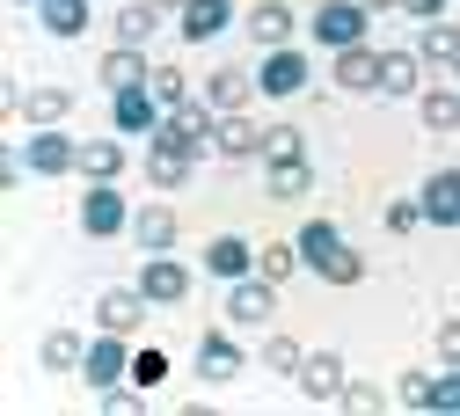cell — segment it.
<instances>
[{
	"instance_id": "obj_29",
	"label": "cell",
	"mask_w": 460,
	"mask_h": 416,
	"mask_svg": "<svg viewBox=\"0 0 460 416\" xmlns=\"http://www.w3.org/2000/svg\"><path fill=\"white\" fill-rule=\"evenodd\" d=\"M293 270H307V256H300V242H263L256 249V278H270V285H285Z\"/></svg>"
},
{
	"instance_id": "obj_13",
	"label": "cell",
	"mask_w": 460,
	"mask_h": 416,
	"mask_svg": "<svg viewBox=\"0 0 460 416\" xmlns=\"http://www.w3.org/2000/svg\"><path fill=\"white\" fill-rule=\"evenodd\" d=\"M212 154H219V161H256V154H263V125H256L249 110H226L219 132H212Z\"/></svg>"
},
{
	"instance_id": "obj_27",
	"label": "cell",
	"mask_w": 460,
	"mask_h": 416,
	"mask_svg": "<svg viewBox=\"0 0 460 416\" xmlns=\"http://www.w3.org/2000/svg\"><path fill=\"white\" fill-rule=\"evenodd\" d=\"M81 175L88 183H118L125 175V146L118 139H81Z\"/></svg>"
},
{
	"instance_id": "obj_43",
	"label": "cell",
	"mask_w": 460,
	"mask_h": 416,
	"mask_svg": "<svg viewBox=\"0 0 460 416\" xmlns=\"http://www.w3.org/2000/svg\"><path fill=\"white\" fill-rule=\"evenodd\" d=\"M402 15H417V22H438V15H446V0H402Z\"/></svg>"
},
{
	"instance_id": "obj_31",
	"label": "cell",
	"mask_w": 460,
	"mask_h": 416,
	"mask_svg": "<svg viewBox=\"0 0 460 416\" xmlns=\"http://www.w3.org/2000/svg\"><path fill=\"white\" fill-rule=\"evenodd\" d=\"M37 22L51 37H81L88 30V0H37Z\"/></svg>"
},
{
	"instance_id": "obj_20",
	"label": "cell",
	"mask_w": 460,
	"mask_h": 416,
	"mask_svg": "<svg viewBox=\"0 0 460 416\" xmlns=\"http://www.w3.org/2000/svg\"><path fill=\"white\" fill-rule=\"evenodd\" d=\"M146 81H154L146 51H132V44H110L102 51V88H146Z\"/></svg>"
},
{
	"instance_id": "obj_36",
	"label": "cell",
	"mask_w": 460,
	"mask_h": 416,
	"mask_svg": "<svg viewBox=\"0 0 460 416\" xmlns=\"http://www.w3.org/2000/svg\"><path fill=\"white\" fill-rule=\"evenodd\" d=\"M300 154H307V139L293 125H263V161H300Z\"/></svg>"
},
{
	"instance_id": "obj_41",
	"label": "cell",
	"mask_w": 460,
	"mask_h": 416,
	"mask_svg": "<svg viewBox=\"0 0 460 416\" xmlns=\"http://www.w3.org/2000/svg\"><path fill=\"white\" fill-rule=\"evenodd\" d=\"M394 402L402 409H431V373H402L394 380Z\"/></svg>"
},
{
	"instance_id": "obj_12",
	"label": "cell",
	"mask_w": 460,
	"mask_h": 416,
	"mask_svg": "<svg viewBox=\"0 0 460 416\" xmlns=\"http://www.w3.org/2000/svg\"><path fill=\"white\" fill-rule=\"evenodd\" d=\"M190 168H198L190 146H176V139H146V183H154V190H183Z\"/></svg>"
},
{
	"instance_id": "obj_4",
	"label": "cell",
	"mask_w": 460,
	"mask_h": 416,
	"mask_svg": "<svg viewBox=\"0 0 460 416\" xmlns=\"http://www.w3.org/2000/svg\"><path fill=\"white\" fill-rule=\"evenodd\" d=\"M81 234H88V242L132 234V205H125V190H118V183H88V198H81Z\"/></svg>"
},
{
	"instance_id": "obj_2",
	"label": "cell",
	"mask_w": 460,
	"mask_h": 416,
	"mask_svg": "<svg viewBox=\"0 0 460 416\" xmlns=\"http://www.w3.org/2000/svg\"><path fill=\"white\" fill-rule=\"evenodd\" d=\"M307 81H314V66H307V51H300V44L263 51V66H256V95H270V102H293Z\"/></svg>"
},
{
	"instance_id": "obj_47",
	"label": "cell",
	"mask_w": 460,
	"mask_h": 416,
	"mask_svg": "<svg viewBox=\"0 0 460 416\" xmlns=\"http://www.w3.org/2000/svg\"><path fill=\"white\" fill-rule=\"evenodd\" d=\"M30 8H37V0H30Z\"/></svg>"
},
{
	"instance_id": "obj_45",
	"label": "cell",
	"mask_w": 460,
	"mask_h": 416,
	"mask_svg": "<svg viewBox=\"0 0 460 416\" xmlns=\"http://www.w3.org/2000/svg\"><path fill=\"white\" fill-rule=\"evenodd\" d=\"M154 8H183V0H154Z\"/></svg>"
},
{
	"instance_id": "obj_14",
	"label": "cell",
	"mask_w": 460,
	"mask_h": 416,
	"mask_svg": "<svg viewBox=\"0 0 460 416\" xmlns=\"http://www.w3.org/2000/svg\"><path fill=\"white\" fill-rule=\"evenodd\" d=\"M417 198H424V226H460V168H431Z\"/></svg>"
},
{
	"instance_id": "obj_17",
	"label": "cell",
	"mask_w": 460,
	"mask_h": 416,
	"mask_svg": "<svg viewBox=\"0 0 460 416\" xmlns=\"http://www.w3.org/2000/svg\"><path fill=\"white\" fill-rule=\"evenodd\" d=\"M343 380H351V373H343L336 350H307V366H300V394H307V402H336Z\"/></svg>"
},
{
	"instance_id": "obj_15",
	"label": "cell",
	"mask_w": 460,
	"mask_h": 416,
	"mask_svg": "<svg viewBox=\"0 0 460 416\" xmlns=\"http://www.w3.org/2000/svg\"><path fill=\"white\" fill-rule=\"evenodd\" d=\"M205 270H212L219 285H234V278H256V249L242 242V234H212V242H205Z\"/></svg>"
},
{
	"instance_id": "obj_8",
	"label": "cell",
	"mask_w": 460,
	"mask_h": 416,
	"mask_svg": "<svg viewBox=\"0 0 460 416\" xmlns=\"http://www.w3.org/2000/svg\"><path fill=\"white\" fill-rule=\"evenodd\" d=\"M161 102H154V88H110V125H118L125 139H154L161 132Z\"/></svg>"
},
{
	"instance_id": "obj_18",
	"label": "cell",
	"mask_w": 460,
	"mask_h": 416,
	"mask_svg": "<svg viewBox=\"0 0 460 416\" xmlns=\"http://www.w3.org/2000/svg\"><path fill=\"white\" fill-rule=\"evenodd\" d=\"M176 234H183V219H176V205H139L132 212V242L154 256V249H176Z\"/></svg>"
},
{
	"instance_id": "obj_3",
	"label": "cell",
	"mask_w": 460,
	"mask_h": 416,
	"mask_svg": "<svg viewBox=\"0 0 460 416\" xmlns=\"http://www.w3.org/2000/svg\"><path fill=\"white\" fill-rule=\"evenodd\" d=\"M366 22H373V8H358V0H322L307 30L322 51H343V44H366Z\"/></svg>"
},
{
	"instance_id": "obj_42",
	"label": "cell",
	"mask_w": 460,
	"mask_h": 416,
	"mask_svg": "<svg viewBox=\"0 0 460 416\" xmlns=\"http://www.w3.org/2000/svg\"><path fill=\"white\" fill-rule=\"evenodd\" d=\"M438 358H446V366H460V314H453V322H438Z\"/></svg>"
},
{
	"instance_id": "obj_38",
	"label": "cell",
	"mask_w": 460,
	"mask_h": 416,
	"mask_svg": "<svg viewBox=\"0 0 460 416\" xmlns=\"http://www.w3.org/2000/svg\"><path fill=\"white\" fill-rule=\"evenodd\" d=\"M161 380H168V350H154V343L132 350V387H161Z\"/></svg>"
},
{
	"instance_id": "obj_22",
	"label": "cell",
	"mask_w": 460,
	"mask_h": 416,
	"mask_svg": "<svg viewBox=\"0 0 460 416\" xmlns=\"http://www.w3.org/2000/svg\"><path fill=\"white\" fill-rule=\"evenodd\" d=\"M249 37H256L263 51L293 44V8H285V0H256V8H249Z\"/></svg>"
},
{
	"instance_id": "obj_32",
	"label": "cell",
	"mask_w": 460,
	"mask_h": 416,
	"mask_svg": "<svg viewBox=\"0 0 460 416\" xmlns=\"http://www.w3.org/2000/svg\"><path fill=\"white\" fill-rule=\"evenodd\" d=\"M66 110H74V88H30V95H22V117H30V125H66Z\"/></svg>"
},
{
	"instance_id": "obj_19",
	"label": "cell",
	"mask_w": 460,
	"mask_h": 416,
	"mask_svg": "<svg viewBox=\"0 0 460 416\" xmlns=\"http://www.w3.org/2000/svg\"><path fill=\"white\" fill-rule=\"evenodd\" d=\"M263 190H270L278 205H300V198L314 190V168H307V154H300V161H263Z\"/></svg>"
},
{
	"instance_id": "obj_37",
	"label": "cell",
	"mask_w": 460,
	"mask_h": 416,
	"mask_svg": "<svg viewBox=\"0 0 460 416\" xmlns=\"http://www.w3.org/2000/svg\"><path fill=\"white\" fill-rule=\"evenodd\" d=\"M431 416H460V366L431 373Z\"/></svg>"
},
{
	"instance_id": "obj_25",
	"label": "cell",
	"mask_w": 460,
	"mask_h": 416,
	"mask_svg": "<svg viewBox=\"0 0 460 416\" xmlns=\"http://www.w3.org/2000/svg\"><path fill=\"white\" fill-rule=\"evenodd\" d=\"M110 30H118V44L146 51V44H154V30H161V8H154V0H132V8H118V22H110Z\"/></svg>"
},
{
	"instance_id": "obj_46",
	"label": "cell",
	"mask_w": 460,
	"mask_h": 416,
	"mask_svg": "<svg viewBox=\"0 0 460 416\" xmlns=\"http://www.w3.org/2000/svg\"><path fill=\"white\" fill-rule=\"evenodd\" d=\"M453 74H460V58H453Z\"/></svg>"
},
{
	"instance_id": "obj_5",
	"label": "cell",
	"mask_w": 460,
	"mask_h": 416,
	"mask_svg": "<svg viewBox=\"0 0 460 416\" xmlns=\"http://www.w3.org/2000/svg\"><path fill=\"white\" fill-rule=\"evenodd\" d=\"M81 380H88V387H118V380H132V336H118V329H102V336H88V358H81Z\"/></svg>"
},
{
	"instance_id": "obj_34",
	"label": "cell",
	"mask_w": 460,
	"mask_h": 416,
	"mask_svg": "<svg viewBox=\"0 0 460 416\" xmlns=\"http://www.w3.org/2000/svg\"><path fill=\"white\" fill-rule=\"evenodd\" d=\"M146 88H154V102H161V110H183V102H190V81H183L176 66H154V81H146Z\"/></svg>"
},
{
	"instance_id": "obj_39",
	"label": "cell",
	"mask_w": 460,
	"mask_h": 416,
	"mask_svg": "<svg viewBox=\"0 0 460 416\" xmlns=\"http://www.w3.org/2000/svg\"><path fill=\"white\" fill-rule=\"evenodd\" d=\"M380 219H387V234H417L424 226V198H394Z\"/></svg>"
},
{
	"instance_id": "obj_26",
	"label": "cell",
	"mask_w": 460,
	"mask_h": 416,
	"mask_svg": "<svg viewBox=\"0 0 460 416\" xmlns=\"http://www.w3.org/2000/svg\"><path fill=\"white\" fill-rule=\"evenodd\" d=\"M417 58H424V66H453V58H460V22H424L417 30Z\"/></svg>"
},
{
	"instance_id": "obj_33",
	"label": "cell",
	"mask_w": 460,
	"mask_h": 416,
	"mask_svg": "<svg viewBox=\"0 0 460 416\" xmlns=\"http://www.w3.org/2000/svg\"><path fill=\"white\" fill-rule=\"evenodd\" d=\"M263 366H270V373H285V380H300V366H307V350H300L293 336H263Z\"/></svg>"
},
{
	"instance_id": "obj_1",
	"label": "cell",
	"mask_w": 460,
	"mask_h": 416,
	"mask_svg": "<svg viewBox=\"0 0 460 416\" xmlns=\"http://www.w3.org/2000/svg\"><path fill=\"white\" fill-rule=\"evenodd\" d=\"M15 154H22V168H30V175H81V139H66L59 125H37Z\"/></svg>"
},
{
	"instance_id": "obj_44",
	"label": "cell",
	"mask_w": 460,
	"mask_h": 416,
	"mask_svg": "<svg viewBox=\"0 0 460 416\" xmlns=\"http://www.w3.org/2000/svg\"><path fill=\"white\" fill-rule=\"evenodd\" d=\"M358 8H402V0H358Z\"/></svg>"
},
{
	"instance_id": "obj_11",
	"label": "cell",
	"mask_w": 460,
	"mask_h": 416,
	"mask_svg": "<svg viewBox=\"0 0 460 416\" xmlns=\"http://www.w3.org/2000/svg\"><path fill=\"white\" fill-rule=\"evenodd\" d=\"M329 74H336L343 95H380V51H373V44H343Z\"/></svg>"
},
{
	"instance_id": "obj_16",
	"label": "cell",
	"mask_w": 460,
	"mask_h": 416,
	"mask_svg": "<svg viewBox=\"0 0 460 416\" xmlns=\"http://www.w3.org/2000/svg\"><path fill=\"white\" fill-rule=\"evenodd\" d=\"M146 292L139 285H118V292H102V300H95V329H118V336H132L139 322H146Z\"/></svg>"
},
{
	"instance_id": "obj_35",
	"label": "cell",
	"mask_w": 460,
	"mask_h": 416,
	"mask_svg": "<svg viewBox=\"0 0 460 416\" xmlns=\"http://www.w3.org/2000/svg\"><path fill=\"white\" fill-rule=\"evenodd\" d=\"M314 278H329V285H358V278H366V256H358L351 242H343V249H336V256H329Z\"/></svg>"
},
{
	"instance_id": "obj_6",
	"label": "cell",
	"mask_w": 460,
	"mask_h": 416,
	"mask_svg": "<svg viewBox=\"0 0 460 416\" xmlns=\"http://www.w3.org/2000/svg\"><path fill=\"white\" fill-rule=\"evenodd\" d=\"M190 285H198V278H190V263H176L168 249H154V256L139 263V292H146L154 307H183V300H190Z\"/></svg>"
},
{
	"instance_id": "obj_10",
	"label": "cell",
	"mask_w": 460,
	"mask_h": 416,
	"mask_svg": "<svg viewBox=\"0 0 460 416\" xmlns=\"http://www.w3.org/2000/svg\"><path fill=\"white\" fill-rule=\"evenodd\" d=\"M176 30H183V44L226 37V30H234V0H183V8H176Z\"/></svg>"
},
{
	"instance_id": "obj_23",
	"label": "cell",
	"mask_w": 460,
	"mask_h": 416,
	"mask_svg": "<svg viewBox=\"0 0 460 416\" xmlns=\"http://www.w3.org/2000/svg\"><path fill=\"white\" fill-rule=\"evenodd\" d=\"M37 358H44V373H81L88 336H81V329H51V336L37 343Z\"/></svg>"
},
{
	"instance_id": "obj_9",
	"label": "cell",
	"mask_w": 460,
	"mask_h": 416,
	"mask_svg": "<svg viewBox=\"0 0 460 416\" xmlns=\"http://www.w3.org/2000/svg\"><path fill=\"white\" fill-rule=\"evenodd\" d=\"M270 314H278V285H270V278H234V285H226V322L263 329Z\"/></svg>"
},
{
	"instance_id": "obj_24",
	"label": "cell",
	"mask_w": 460,
	"mask_h": 416,
	"mask_svg": "<svg viewBox=\"0 0 460 416\" xmlns=\"http://www.w3.org/2000/svg\"><path fill=\"white\" fill-rule=\"evenodd\" d=\"M249 95H256V74H242V66H219V74L205 81V102H212L219 117H226V110H242Z\"/></svg>"
},
{
	"instance_id": "obj_30",
	"label": "cell",
	"mask_w": 460,
	"mask_h": 416,
	"mask_svg": "<svg viewBox=\"0 0 460 416\" xmlns=\"http://www.w3.org/2000/svg\"><path fill=\"white\" fill-rule=\"evenodd\" d=\"M417 117L431 132H460V88H424L417 95Z\"/></svg>"
},
{
	"instance_id": "obj_7",
	"label": "cell",
	"mask_w": 460,
	"mask_h": 416,
	"mask_svg": "<svg viewBox=\"0 0 460 416\" xmlns=\"http://www.w3.org/2000/svg\"><path fill=\"white\" fill-rule=\"evenodd\" d=\"M242 366H249V350L234 343V329H205V336H198V380H205V387L242 380Z\"/></svg>"
},
{
	"instance_id": "obj_28",
	"label": "cell",
	"mask_w": 460,
	"mask_h": 416,
	"mask_svg": "<svg viewBox=\"0 0 460 416\" xmlns=\"http://www.w3.org/2000/svg\"><path fill=\"white\" fill-rule=\"evenodd\" d=\"M293 242H300V256H307V270H322V263H329V256L343 249V226H336V219H307V226L293 234Z\"/></svg>"
},
{
	"instance_id": "obj_40",
	"label": "cell",
	"mask_w": 460,
	"mask_h": 416,
	"mask_svg": "<svg viewBox=\"0 0 460 416\" xmlns=\"http://www.w3.org/2000/svg\"><path fill=\"white\" fill-rule=\"evenodd\" d=\"M336 409H351V416H373V409H387V394H380V387H358V380H343Z\"/></svg>"
},
{
	"instance_id": "obj_21",
	"label": "cell",
	"mask_w": 460,
	"mask_h": 416,
	"mask_svg": "<svg viewBox=\"0 0 460 416\" xmlns=\"http://www.w3.org/2000/svg\"><path fill=\"white\" fill-rule=\"evenodd\" d=\"M380 95H424V58L417 51H380Z\"/></svg>"
}]
</instances>
